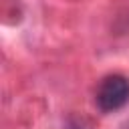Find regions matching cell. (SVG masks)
Masks as SVG:
<instances>
[{"label": "cell", "mask_w": 129, "mask_h": 129, "mask_svg": "<svg viewBox=\"0 0 129 129\" xmlns=\"http://www.w3.org/2000/svg\"><path fill=\"white\" fill-rule=\"evenodd\" d=\"M129 103V79L123 75L105 77L95 93V105L103 113H115Z\"/></svg>", "instance_id": "1"}]
</instances>
